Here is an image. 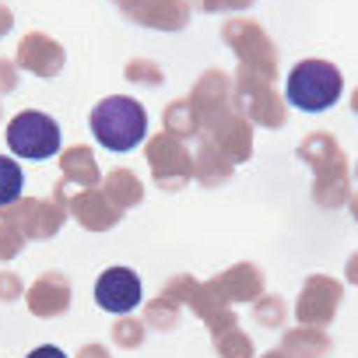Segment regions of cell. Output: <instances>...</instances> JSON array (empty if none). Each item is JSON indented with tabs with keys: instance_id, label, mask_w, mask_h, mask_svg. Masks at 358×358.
Here are the masks:
<instances>
[{
	"instance_id": "cell-1",
	"label": "cell",
	"mask_w": 358,
	"mask_h": 358,
	"mask_svg": "<svg viewBox=\"0 0 358 358\" xmlns=\"http://www.w3.org/2000/svg\"><path fill=\"white\" fill-rule=\"evenodd\" d=\"M88 127L106 151H134L148 134V113L130 95H109L95 102Z\"/></svg>"
},
{
	"instance_id": "cell-2",
	"label": "cell",
	"mask_w": 358,
	"mask_h": 358,
	"mask_svg": "<svg viewBox=\"0 0 358 358\" xmlns=\"http://www.w3.org/2000/svg\"><path fill=\"white\" fill-rule=\"evenodd\" d=\"M341 88H344L341 71L330 60H302L292 67L285 81V99L299 113H327L337 106Z\"/></svg>"
},
{
	"instance_id": "cell-3",
	"label": "cell",
	"mask_w": 358,
	"mask_h": 358,
	"mask_svg": "<svg viewBox=\"0 0 358 358\" xmlns=\"http://www.w3.org/2000/svg\"><path fill=\"white\" fill-rule=\"evenodd\" d=\"M8 148L18 158H32V162H46L60 151V127L50 113L39 109H22L11 123H8Z\"/></svg>"
},
{
	"instance_id": "cell-4",
	"label": "cell",
	"mask_w": 358,
	"mask_h": 358,
	"mask_svg": "<svg viewBox=\"0 0 358 358\" xmlns=\"http://www.w3.org/2000/svg\"><path fill=\"white\" fill-rule=\"evenodd\" d=\"M141 295H144L141 278H137L130 267H113V271H106V274L95 281V302H99L106 313H116V316L134 313V309L141 306Z\"/></svg>"
},
{
	"instance_id": "cell-5",
	"label": "cell",
	"mask_w": 358,
	"mask_h": 358,
	"mask_svg": "<svg viewBox=\"0 0 358 358\" xmlns=\"http://www.w3.org/2000/svg\"><path fill=\"white\" fill-rule=\"evenodd\" d=\"M22 190H25V172H22V165H18L15 158H8V155H0V208L15 204V201L22 197Z\"/></svg>"
},
{
	"instance_id": "cell-6",
	"label": "cell",
	"mask_w": 358,
	"mask_h": 358,
	"mask_svg": "<svg viewBox=\"0 0 358 358\" xmlns=\"http://www.w3.org/2000/svg\"><path fill=\"white\" fill-rule=\"evenodd\" d=\"M25 358H67V355H64V348H57V344H43V348L29 351Z\"/></svg>"
}]
</instances>
